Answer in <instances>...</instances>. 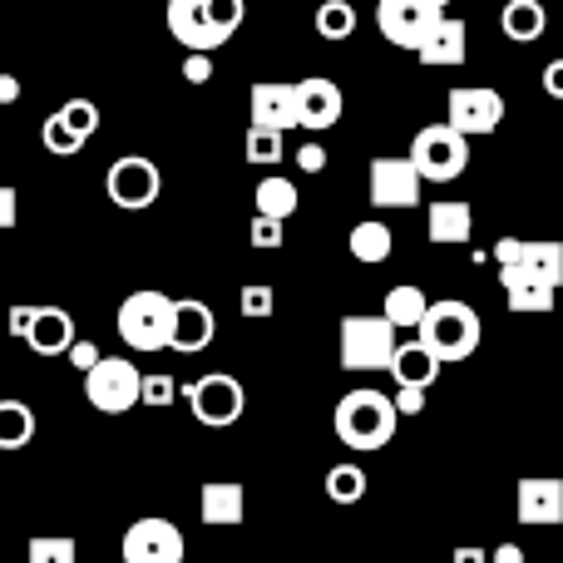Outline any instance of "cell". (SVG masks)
<instances>
[{
    "label": "cell",
    "instance_id": "6da1fadb",
    "mask_svg": "<svg viewBox=\"0 0 563 563\" xmlns=\"http://www.w3.org/2000/svg\"><path fill=\"white\" fill-rule=\"evenodd\" d=\"M331 426H336L341 445L371 455V450H386L390 440H396L400 410H396V400H390V396L361 386V390H346V396L336 400V416H331Z\"/></svg>",
    "mask_w": 563,
    "mask_h": 563
},
{
    "label": "cell",
    "instance_id": "7a4b0ae2",
    "mask_svg": "<svg viewBox=\"0 0 563 563\" xmlns=\"http://www.w3.org/2000/svg\"><path fill=\"white\" fill-rule=\"evenodd\" d=\"M243 25V0H168V35L184 49H223Z\"/></svg>",
    "mask_w": 563,
    "mask_h": 563
},
{
    "label": "cell",
    "instance_id": "3957f363",
    "mask_svg": "<svg viewBox=\"0 0 563 563\" xmlns=\"http://www.w3.org/2000/svg\"><path fill=\"white\" fill-rule=\"evenodd\" d=\"M416 336L426 341L430 351L440 356V366H455V361H470L479 351V311L470 301H430L426 317H420Z\"/></svg>",
    "mask_w": 563,
    "mask_h": 563
},
{
    "label": "cell",
    "instance_id": "277c9868",
    "mask_svg": "<svg viewBox=\"0 0 563 563\" xmlns=\"http://www.w3.org/2000/svg\"><path fill=\"white\" fill-rule=\"evenodd\" d=\"M410 164H416L420 184H455L470 168V134H460L455 124H426L410 144Z\"/></svg>",
    "mask_w": 563,
    "mask_h": 563
},
{
    "label": "cell",
    "instance_id": "5b68a950",
    "mask_svg": "<svg viewBox=\"0 0 563 563\" xmlns=\"http://www.w3.org/2000/svg\"><path fill=\"white\" fill-rule=\"evenodd\" d=\"M168 331H174V297L144 287L119 301V336H124V346L144 351V356L148 351H168Z\"/></svg>",
    "mask_w": 563,
    "mask_h": 563
},
{
    "label": "cell",
    "instance_id": "8992f818",
    "mask_svg": "<svg viewBox=\"0 0 563 563\" xmlns=\"http://www.w3.org/2000/svg\"><path fill=\"white\" fill-rule=\"evenodd\" d=\"M400 331L390 327L386 317H341V331H336V356H341V371H386L390 351H396Z\"/></svg>",
    "mask_w": 563,
    "mask_h": 563
},
{
    "label": "cell",
    "instance_id": "52a82bcc",
    "mask_svg": "<svg viewBox=\"0 0 563 563\" xmlns=\"http://www.w3.org/2000/svg\"><path fill=\"white\" fill-rule=\"evenodd\" d=\"M139 386H144V376H139V366L124 356H99L95 366L85 371V400L99 416H129V410L139 406Z\"/></svg>",
    "mask_w": 563,
    "mask_h": 563
},
{
    "label": "cell",
    "instance_id": "ba28073f",
    "mask_svg": "<svg viewBox=\"0 0 563 563\" xmlns=\"http://www.w3.org/2000/svg\"><path fill=\"white\" fill-rule=\"evenodd\" d=\"M184 396H188V410H194V420H198V426H208V430L238 426V420H243V410H247L243 380L228 376V371H208V376H198L194 386L184 390Z\"/></svg>",
    "mask_w": 563,
    "mask_h": 563
},
{
    "label": "cell",
    "instance_id": "9c48e42d",
    "mask_svg": "<svg viewBox=\"0 0 563 563\" xmlns=\"http://www.w3.org/2000/svg\"><path fill=\"white\" fill-rule=\"evenodd\" d=\"M104 194L114 208H124V213H144V208L158 203V194H164V178H158V164L144 154H124L109 164L104 174Z\"/></svg>",
    "mask_w": 563,
    "mask_h": 563
},
{
    "label": "cell",
    "instance_id": "30bf717a",
    "mask_svg": "<svg viewBox=\"0 0 563 563\" xmlns=\"http://www.w3.org/2000/svg\"><path fill=\"white\" fill-rule=\"evenodd\" d=\"M119 554H124V563H184L188 544H184V529L154 515V519H139V525L124 529Z\"/></svg>",
    "mask_w": 563,
    "mask_h": 563
},
{
    "label": "cell",
    "instance_id": "8fae6325",
    "mask_svg": "<svg viewBox=\"0 0 563 563\" xmlns=\"http://www.w3.org/2000/svg\"><path fill=\"white\" fill-rule=\"evenodd\" d=\"M420 188L426 184H420L410 158H396V154L371 158V203L376 208H416Z\"/></svg>",
    "mask_w": 563,
    "mask_h": 563
},
{
    "label": "cell",
    "instance_id": "7c38bea8",
    "mask_svg": "<svg viewBox=\"0 0 563 563\" xmlns=\"http://www.w3.org/2000/svg\"><path fill=\"white\" fill-rule=\"evenodd\" d=\"M509 104L499 89H450V124L460 129V134H495L499 124H505Z\"/></svg>",
    "mask_w": 563,
    "mask_h": 563
},
{
    "label": "cell",
    "instance_id": "4fadbf2b",
    "mask_svg": "<svg viewBox=\"0 0 563 563\" xmlns=\"http://www.w3.org/2000/svg\"><path fill=\"white\" fill-rule=\"evenodd\" d=\"M435 15H440L435 0H380L376 5L380 35H386L390 45H400V49H416V40L435 25Z\"/></svg>",
    "mask_w": 563,
    "mask_h": 563
},
{
    "label": "cell",
    "instance_id": "5bb4252c",
    "mask_svg": "<svg viewBox=\"0 0 563 563\" xmlns=\"http://www.w3.org/2000/svg\"><path fill=\"white\" fill-rule=\"evenodd\" d=\"M291 95H297V124L311 129V134H321V129H331L341 119V109H346V99H341L336 79L327 75H307L291 85Z\"/></svg>",
    "mask_w": 563,
    "mask_h": 563
},
{
    "label": "cell",
    "instance_id": "9a60e30c",
    "mask_svg": "<svg viewBox=\"0 0 563 563\" xmlns=\"http://www.w3.org/2000/svg\"><path fill=\"white\" fill-rule=\"evenodd\" d=\"M515 519L525 529L559 525V519H563V479L559 475H529V479H519V489H515Z\"/></svg>",
    "mask_w": 563,
    "mask_h": 563
},
{
    "label": "cell",
    "instance_id": "2e32d148",
    "mask_svg": "<svg viewBox=\"0 0 563 563\" xmlns=\"http://www.w3.org/2000/svg\"><path fill=\"white\" fill-rule=\"evenodd\" d=\"M218 336V317L208 301L198 297H184L174 301V331H168V351H178V356H198V351H208Z\"/></svg>",
    "mask_w": 563,
    "mask_h": 563
},
{
    "label": "cell",
    "instance_id": "e0dca14e",
    "mask_svg": "<svg viewBox=\"0 0 563 563\" xmlns=\"http://www.w3.org/2000/svg\"><path fill=\"white\" fill-rule=\"evenodd\" d=\"M465 45H470V30L460 15H445L440 10L435 25L416 40V59L430 69H445V65H465Z\"/></svg>",
    "mask_w": 563,
    "mask_h": 563
},
{
    "label": "cell",
    "instance_id": "ac0fdd59",
    "mask_svg": "<svg viewBox=\"0 0 563 563\" xmlns=\"http://www.w3.org/2000/svg\"><path fill=\"white\" fill-rule=\"evenodd\" d=\"M499 287H505V301L509 311H519V317H529V311H554L559 301V287H549V282H539L534 273H525L519 263H499Z\"/></svg>",
    "mask_w": 563,
    "mask_h": 563
},
{
    "label": "cell",
    "instance_id": "d6986e66",
    "mask_svg": "<svg viewBox=\"0 0 563 563\" xmlns=\"http://www.w3.org/2000/svg\"><path fill=\"white\" fill-rule=\"evenodd\" d=\"M20 336L30 341L35 356H65V346L75 341V317L65 307H35V317H30V327Z\"/></svg>",
    "mask_w": 563,
    "mask_h": 563
},
{
    "label": "cell",
    "instance_id": "ffe728a7",
    "mask_svg": "<svg viewBox=\"0 0 563 563\" xmlns=\"http://www.w3.org/2000/svg\"><path fill=\"white\" fill-rule=\"evenodd\" d=\"M386 371L396 376V386H435L440 380V356L426 346V341H396V351H390Z\"/></svg>",
    "mask_w": 563,
    "mask_h": 563
},
{
    "label": "cell",
    "instance_id": "44dd1931",
    "mask_svg": "<svg viewBox=\"0 0 563 563\" xmlns=\"http://www.w3.org/2000/svg\"><path fill=\"white\" fill-rule=\"evenodd\" d=\"M426 238L435 247H465L470 238H475V213H470V203H430V218H426Z\"/></svg>",
    "mask_w": 563,
    "mask_h": 563
},
{
    "label": "cell",
    "instance_id": "7402d4cb",
    "mask_svg": "<svg viewBox=\"0 0 563 563\" xmlns=\"http://www.w3.org/2000/svg\"><path fill=\"white\" fill-rule=\"evenodd\" d=\"M253 124L282 129V134L297 124V95H291V85H277V79L253 85Z\"/></svg>",
    "mask_w": 563,
    "mask_h": 563
},
{
    "label": "cell",
    "instance_id": "603a6c76",
    "mask_svg": "<svg viewBox=\"0 0 563 563\" xmlns=\"http://www.w3.org/2000/svg\"><path fill=\"white\" fill-rule=\"evenodd\" d=\"M243 509H247L243 485H203V495H198V515H203V525H213V529L243 525Z\"/></svg>",
    "mask_w": 563,
    "mask_h": 563
},
{
    "label": "cell",
    "instance_id": "cb8c5ba5",
    "mask_svg": "<svg viewBox=\"0 0 563 563\" xmlns=\"http://www.w3.org/2000/svg\"><path fill=\"white\" fill-rule=\"evenodd\" d=\"M499 25H505V35L515 40V45H534L549 30V10L539 5V0H509V5L499 10Z\"/></svg>",
    "mask_w": 563,
    "mask_h": 563
},
{
    "label": "cell",
    "instance_id": "d4e9b609",
    "mask_svg": "<svg viewBox=\"0 0 563 563\" xmlns=\"http://www.w3.org/2000/svg\"><path fill=\"white\" fill-rule=\"evenodd\" d=\"M426 307H430V297H426L420 287H390V291H386V307H380V317H386L396 331H416L420 317H426Z\"/></svg>",
    "mask_w": 563,
    "mask_h": 563
},
{
    "label": "cell",
    "instance_id": "484cf974",
    "mask_svg": "<svg viewBox=\"0 0 563 563\" xmlns=\"http://www.w3.org/2000/svg\"><path fill=\"white\" fill-rule=\"evenodd\" d=\"M515 263L539 282H549V287H563V243H519Z\"/></svg>",
    "mask_w": 563,
    "mask_h": 563
},
{
    "label": "cell",
    "instance_id": "4316f807",
    "mask_svg": "<svg viewBox=\"0 0 563 563\" xmlns=\"http://www.w3.org/2000/svg\"><path fill=\"white\" fill-rule=\"evenodd\" d=\"M35 440V410L25 400H0V450H25Z\"/></svg>",
    "mask_w": 563,
    "mask_h": 563
},
{
    "label": "cell",
    "instance_id": "83f0119b",
    "mask_svg": "<svg viewBox=\"0 0 563 563\" xmlns=\"http://www.w3.org/2000/svg\"><path fill=\"white\" fill-rule=\"evenodd\" d=\"M346 247H351V257H356V263H386V257H390V228L376 223V218H366V223L351 228Z\"/></svg>",
    "mask_w": 563,
    "mask_h": 563
},
{
    "label": "cell",
    "instance_id": "f1b7e54d",
    "mask_svg": "<svg viewBox=\"0 0 563 563\" xmlns=\"http://www.w3.org/2000/svg\"><path fill=\"white\" fill-rule=\"evenodd\" d=\"M257 213L282 218V223H287V218L297 213V184L282 178V174H267L263 184H257Z\"/></svg>",
    "mask_w": 563,
    "mask_h": 563
},
{
    "label": "cell",
    "instance_id": "f546056e",
    "mask_svg": "<svg viewBox=\"0 0 563 563\" xmlns=\"http://www.w3.org/2000/svg\"><path fill=\"white\" fill-rule=\"evenodd\" d=\"M317 35L321 40L356 35V5H351V0H321L317 5Z\"/></svg>",
    "mask_w": 563,
    "mask_h": 563
},
{
    "label": "cell",
    "instance_id": "4dcf8cb0",
    "mask_svg": "<svg viewBox=\"0 0 563 563\" xmlns=\"http://www.w3.org/2000/svg\"><path fill=\"white\" fill-rule=\"evenodd\" d=\"M243 154H247V164H253V168H273V164H282V154H287V144H282V129L253 124V129H247Z\"/></svg>",
    "mask_w": 563,
    "mask_h": 563
},
{
    "label": "cell",
    "instance_id": "1f68e13d",
    "mask_svg": "<svg viewBox=\"0 0 563 563\" xmlns=\"http://www.w3.org/2000/svg\"><path fill=\"white\" fill-rule=\"evenodd\" d=\"M366 495V470L361 465H331L327 470V499L331 505H356Z\"/></svg>",
    "mask_w": 563,
    "mask_h": 563
},
{
    "label": "cell",
    "instance_id": "d6a6232c",
    "mask_svg": "<svg viewBox=\"0 0 563 563\" xmlns=\"http://www.w3.org/2000/svg\"><path fill=\"white\" fill-rule=\"evenodd\" d=\"M40 144H45L49 154L69 158V154H79V148H85V139H79L75 129H69V124H65V119H59V114H49L45 124H40Z\"/></svg>",
    "mask_w": 563,
    "mask_h": 563
},
{
    "label": "cell",
    "instance_id": "836d02e7",
    "mask_svg": "<svg viewBox=\"0 0 563 563\" xmlns=\"http://www.w3.org/2000/svg\"><path fill=\"white\" fill-rule=\"evenodd\" d=\"M55 114L65 119V124L75 129L79 139H85V144H89V139H95V129H99V109L89 104V99H65V104L55 109Z\"/></svg>",
    "mask_w": 563,
    "mask_h": 563
},
{
    "label": "cell",
    "instance_id": "e575fe53",
    "mask_svg": "<svg viewBox=\"0 0 563 563\" xmlns=\"http://www.w3.org/2000/svg\"><path fill=\"white\" fill-rule=\"evenodd\" d=\"M75 539H30V563H75Z\"/></svg>",
    "mask_w": 563,
    "mask_h": 563
},
{
    "label": "cell",
    "instance_id": "d590c367",
    "mask_svg": "<svg viewBox=\"0 0 563 563\" xmlns=\"http://www.w3.org/2000/svg\"><path fill=\"white\" fill-rule=\"evenodd\" d=\"M238 311H243V317H273V311H277L273 287H263V282L243 287V297H238Z\"/></svg>",
    "mask_w": 563,
    "mask_h": 563
},
{
    "label": "cell",
    "instance_id": "8d00e7d4",
    "mask_svg": "<svg viewBox=\"0 0 563 563\" xmlns=\"http://www.w3.org/2000/svg\"><path fill=\"white\" fill-rule=\"evenodd\" d=\"M168 400H174V380L144 376V386H139V406H168Z\"/></svg>",
    "mask_w": 563,
    "mask_h": 563
},
{
    "label": "cell",
    "instance_id": "74e56055",
    "mask_svg": "<svg viewBox=\"0 0 563 563\" xmlns=\"http://www.w3.org/2000/svg\"><path fill=\"white\" fill-rule=\"evenodd\" d=\"M247 233H253V247H282V218H267V213H257Z\"/></svg>",
    "mask_w": 563,
    "mask_h": 563
},
{
    "label": "cell",
    "instance_id": "f35d334b",
    "mask_svg": "<svg viewBox=\"0 0 563 563\" xmlns=\"http://www.w3.org/2000/svg\"><path fill=\"white\" fill-rule=\"evenodd\" d=\"M208 75H213V55H208V49H188L184 79H188V85H208Z\"/></svg>",
    "mask_w": 563,
    "mask_h": 563
},
{
    "label": "cell",
    "instance_id": "ab89813d",
    "mask_svg": "<svg viewBox=\"0 0 563 563\" xmlns=\"http://www.w3.org/2000/svg\"><path fill=\"white\" fill-rule=\"evenodd\" d=\"M15 223H20V194L10 184H0V233H10Z\"/></svg>",
    "mask_w": 563,
    "mask_h": 563
},
{
    "label": "cell",
    "instance_id": "60d3db41",
    "mask_svg": "<svg viewBox=\"0 0 563 563\" xmlns=\"http://www.w3.org/2000/svg\"><path fill=\"white\" fill-rule=\"evenodd\" d=\"M297 168H301V174H321V168H327V148H321V144H301L297 148Z\"/></svg>",
    "mask_w": 563,
    "mask_h": 563
},
{
    "label": "cell",
    "instance_id": "b9f144b4",
    "mask_svg": "<svg viewBox=\"0 0 563 563\" xmlns=\"http://www.w3.org/2000/svg\"><path fill=\"white\" fill-rule=\"evenodd\" d=\"M396 410L400 416H420V410H426V386H400Z\"/></svg>",
    "mask_w": 563,
    "mask_h": 563
},
{
    "label": "cell",
    "instance_id": "7bdbcfd3",
    "mask_svg": "<svg viewBox=\"0 0 563 563\" xmlns=\"http://www.w3.org/2000/svg\"><path fill=\"white\" fill-rule=\"evenodd\" d=\"M65 356L75 361L79 371H89V366H95V361H99V346H89V341H69V346H65Z\"/></svg>",
    "mask_w": 563,
    "mask_h": 563
},
{
    "label": "cell",
    "instance_id": "ee69618b",
    "mask_svg": "<svg viewBox=\"0 0 563 563\" xmlns=\"http://www.w3.org/2000/svg\"><path fill=\"white\" fill-rule=\"evenodd\" d=\"M544 95L563 99V59H549V65H544Z\"/></svg>",
    "mask_w": 563,
    "mask_h": 563
},
{
    "label": "cell",
    "instance_id": "f6af8a7d",
    "mask_svg": "<svg viewBox=\"0 0 563 563\" xmlns=\"http://www.w3.org/2000/svg\"><path fill=\"white\" fill-rule=\"evenodd\" d=\"M20 99V79L15 75H0V104H15Z\"/></svg>",
    "mask_w": 563,
    "mask_h": 563
},
{
    "label": "cell",
    "instance_id": "bcb514c9",
    "mask_svg": "<svg viewBox=\"0 0 563 563\" xmlns=\"http://www.w3.org/2000/svg\"><path fill=\"white\" fill-rule=\"evenodd\" d=\"M30 317H35V307H15V311H10V331L20 336V331L30 327Z\"/></svg>",
    "mask_w": 563,
    "mask_h": 563
},
{
    "label": "cell",
    "instance_id": "7dc6e473",
    "mask_svg": "<svg viewBox=\"0 0 563 563\" xmlns=\"http://www.w3.org/2000/svg\"><path fill=\"white\" fill-rule=\"evenodd\" d=\"M495 559H499V563H519V559H525V554H519V549H515V544H499V549H495Z\"/></svg>",
    "mask_w": 563,
    "mask_h": 563
},
{
    "label": "cell",
    "instance_id": "c3c4849f",
    "mask_svg": "<svg viewBox=\"0 0 563 563\" xmlns=\"http://www.w3.org/2000/svg\"><path fill=\"white\" fill-rule=\"evenodd\" d=\"M435 5H440V10H445V5H450V0H435Z\"/></svg>",
    "mask_w": 563,
    "mask_h": 563
}]
</instances>
